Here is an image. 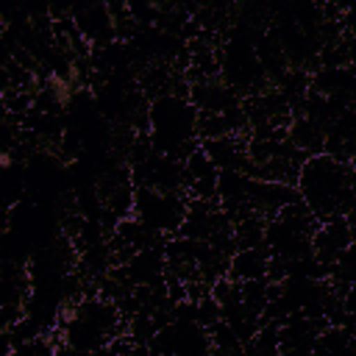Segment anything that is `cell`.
Listing matches in <instances>:
<instances>
[{"label": "cell", "mask_w": 356, "mask_h": 356, "mask_svg": "<svg viewBox=\"0 0 356 356\" xmlns=\"http://www.w3.org/2000/svg\"><path fill=\"white\" fill-rule=\"evenodd\" d=\"M184 172H186V186L192 181H209V178H217V167L211 164V159L200 150V145L184 159Z\"/></svg>", "instance_id": "obj_8"}, {"label": "cell", "mask_w": 356, "mask_h": 356, "mask_svg": "<svg viewBox=\"0 0 356 356\" xmlns=\"http://www.w3.org/2000/svg\"><path fill=\"white\" fill-rule=\"evenodd\" d=\"M64 342L70 348H75L78 353L95 356L100 348H106L111 342V337L103 328H97L95 323H89V320H83L78 314H70V320L64 325Z\"/></svg>", "instance_id": "obj_6"}, {"label": "cell", "mask_w": 356, "mask_h": 356, "mask_svg": "<svg viewBox=\"0 0 356 356\" xmlns=\"http://www.w3.org/2000/svg\"><path fill=\"white\" fill-rule=\"evenodd\" d=\"M53 348H56V345H53V342L47 339V334H44V337H33V339H28V342H19L11 356H53Z\"/></svg>", "instance_id": "obj_10"}, {"label": "cell", "mask_w": 356, "mask_h": 356, "mask_svg": "<svg viewBox=\"0 0 356 356\" xmlns=\"http://www.w3.org/2000/svg\"><path fill=\"white\" fill-rule=\"evenodd\" d=\"M350 217H328L312 234V256L331 270L350 250Z\"/></svg>", "instance_id": "obj_3"}, {"label": "cell", "mask_w": 356, "mask_h": 356, "mask_svg": "<svg viewBox=\"0 0 356 356\" xmlns=\"http://www.w3.org/2000/svg\"><path fill=\"white\" fill-rule=\"evenodd\" d=\"M309 92L320 97H331V95L353 97V70L350 67H314L309 72Z\"/></svg>", "instance_id": "obj_7"}, {"label": "cell", "mask_w": 356, "mask_h": 356, "mask_svg": "<svg viewBox=\"0 0 356 356\" xmlns=\"http://www.w3.org/2000/svg\"><path fill=\"white\" fill-rule=\"evenodd\" d=\"M125 356H153V353H150V348H147V345H134Z\"/></svg>", "instance_id": "obj_12"}, {"label": "cell", "mask_w": 356, "mask_h": 356, "mask_svg": "<svg viewBox=\"0 0 356 356\" xmlns=\"http://www.w3.org/2000/svg\"><path fill=\"white\" fill-rule=\"evenodd\" d=\"M267 261H270V250L264 245L259 248H236L228 256V278L242 284V281H259L267 278Z\"/></svg>", "instance_id": "obj_5"}, {"label": "cell", "mask_w": 356, "mask_h": 356, "mask_svg": "<svg viewBox=\"0 0 356 356\" xmlns=\"http://www.w3.org/2000/svg\"><path fill=\"white\" fill-rule=\"evenodd\" d=\"M22 317H25V306L22 303H6V306H0V331H11Z\"/></svg>", "instance_id": "obj_11"}, {"label": "cell", "mask_w": 356, "mask_h": 356, "mask_svg": "<svg viewBox=\"0 0 356 356\" xmlns=\"http://www.w3.org/2000/svg\"><path fill=\"white\" fill-rule=\"evenodd\" d=\"M184 214H186V195L134 189V217L142 225H147L153 234H161V236L178 234Z\"/></svg>", "instance_id": "obj_2"}, {"label": "cell", "mask_w": 356, "mask_h": 356, "mask_svg": "<svg viewBox=\"0 0 356 356\" xmlns=\"http://www.w3.org/2000/svg\"><path fill=\"white\" fill-rule=\"evenodd\" d=\"M217 320H220V303H217L211 295H203V298L195 303V323H197L200 328H211Z\"/></svg>", "instance_id": "obj_9"}, {"label": "cell", "mask_w": 356, "mask_h": 356, "mask_svg": "<svg viewBox=\"0 0 356 356\" xmlns=\"http://www.w3.org/2000/svg\"><path fill=\"white\" fill-rule=\"evenodd\" d=\"M70 17L89 47L114 42V22L106 11V3H70Z\"/></svg>", "instance_id": "obj_4"}, {"label": "cell", "mask_w": 356, "mask_h": 356, "mask_svg": "<svg viewBox=\"0 0 356 356\" xmlns=\"http://www.w3.org/2000/svg\"><path fill=\"white\" fill-rule=\"evenodd\" d=\"M295 186H298L295 189L298 197L314 214V220L323 222L328 217H350V200H353L350 164L323 153L309 156L298 167Z\"/></svg>", "instance_id": "obj_1"}]
</instances>
